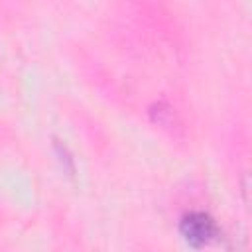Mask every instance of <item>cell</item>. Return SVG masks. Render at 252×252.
Listing matches in <instances>:
<instances>
[{
  "label": "cell",
  "mask_w": 252,
  "mask_h": 252,
  "mask_svg": "<svg viewBox=\"0 0 252 252\" xmlns=\"http://www.w3.org/2000/svg\"><path fill=\"white\" fill-rule=\"evenodd\" d=\"M179 234L191 248H203L215 242L222 232L209 213L189 211L179 220Z\"/></svg>",
  "instance_id": "cell-1"
},
{
  "label": "cell",
  "mask_w": 252,
  "mask_h": 252,
  "mask_svg": "<svg viewBox=\"0 0 252 252\" xmlns=\"http://www.w3.org/2000/svg\"><path fill=\"white\" fill-rule=\"evenodd\" d=\"M53 150H55V154H57V159H59L63 171H65L69 177H73V175H75V159H73V156L69 154L67 146H65L61 140L55 138V140H53Z\"/></svg>",
  "instance_id": "cell-2"
}]
</instances>
